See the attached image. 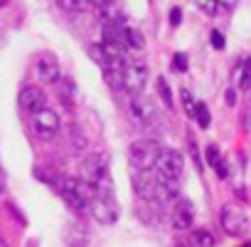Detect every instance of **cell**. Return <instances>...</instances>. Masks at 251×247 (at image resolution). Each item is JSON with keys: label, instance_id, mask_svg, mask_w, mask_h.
Listing matches in <instances>:
<instances>
[{"label": "cell", "instance_id": "obj_20", "mask_svg": "<svg viewBox=\"0 0 251 247\" xmlns=\"http://www.w3.org/2000/svg\"><path fill=\"white\" fill-rule=\"evenodd\" d=\"M195 119H197V124L202 129H207L209 126V109H207V104H197V111H195Z\"/></svg>", "mask_w": 251, "mask_h": 247}, {"label": "cell", "instance_id": "obj_18", "mask_svg": "<svg viewBox=\"0 0 251 247\" xmlns=\"http://www.w3.org/2000/svg\"><path fill=\"white\" fill-rule=\"evenodd\" d=\"M158 92H160V99L165 101V106H168V109H173V94H170V87H168L165 77H160V79H158Z\"/></svg>", "mask_w": 251, "mask_h": 247}, {"label": "cell", "instance_id": "obj_4", "mask_svg": "<svg viewBox=\"0 0 251 247\" xmlns=\"http://www.w3.org/2000/svg\"><path fill=\"white\" fill-rule=\"evenodd\" d=\"M128 114H131V119L138 124V126H143V129H153L155 124H160V116H158L155 101H153L151 96H143V94H138V96L131 99V104H128Z\"/></svg>", "mask_w": 251, "mask_h": 247}, {"label": "cell", "instance_id": "obj_21", "mask_svg": "<svg viewBox=\"0 0 251 247\" xmlns=\"http://www.w3.org/2000/svg\"><path fill=\"white\" fill-rule=\"evenodd\" d=\"M204 154H207V163L217 171V168H219V163H222V154H219V149H217V146H207V151H204Z\"/></svg>", "mask_w": 251, "mask_h": 247}, {"label": "cell", "instance_id": "obj_24", "mask_svg": "<svg viewBox=\"0 0 251 247\" xmlns=\"http://www.w3.org/2000/svg\"><path fill=\"white\" fill-rule=\"evenodd\" d=\"M195 3H197L207 15H217V10H219V8H217V0H195Z\"/></svg>", "mask_w": 251, "mask_h": 247}, {"label": "cell", "instance_id": "obj_31", "mask_svg": "<svg viewBox=\"0 0 251 247\" xmlns=\"http://www.w3.org/2000/svg\"><path fill=\"white\" fill-rule=\"evenodd\" d=\"M226 104H229V106H234V104H236V94H234V89H229V92H226Z\"/></svg>", "mask_w": 251, "mask_h": 247}, {"label": "cell", "instance_id": "obj_3", "mask_svg": "<svg viewBox=\"0 0 251 247\" xmlns=\"http://www.w3.org/2000/svg\"><path fill=\"white\" fill-rule=\"evenodd\" d=\"M163 181H170V183H177L182 171H185V158L180 151L175 149H160V156L155 161V168H153Z\"/></svg>", "mask_w": 251, "mask_h": 247}, {"label": "cell", "instance_id": "obj_35", "mask_svg": "<svg viewBox=\"0 0 251 247\" xmlns=\"http://www.w3.org/2000/svg\"><path fill=\"white\" fill-rule=\"evenodd\" d=\"M177 247H190V245H177Z\"/></svg>", "mask_w": 251, "mask_h": 247}, {"label": "cell", "instance_id": "obj_12", "mask_svg": "<svg viewBox=\"0 0 251 247\" xmlns=\"http://www.w3.org/2000/svg\"><path fill=\"white\" fill-rule=\"evenodd\" d=\"M138 217L143 220V222H148V225H158L160 220H163V205H158V203H148V200H141V205H138Z\"/></svg>", "mask_w": 251, "mask_h": 247}, {"label": "cell", "instance_id": "obj_13", "mask_svg": "<svg viewBox=\"0 0 251 247\" xmlns=\"http://www.w3.org/2000/svg\"><path fill=\"white\" fill-rule=\"evenodd\" d=\"M86 242H89L86 227L79 225V222H72V225L67 227V245H69V247H86Z\"/></svg>", "mask_w": 251, "mask_h": 247}, {"label": "cell", "instance_id": "obj_1", "mask_svg": "<svg viewBox=\"0 0 251 247\" xmlns=\"http://www.w3.org/2000/svg\"><path fill=\"white\" fill-rule=\"evenodd\" d=\"M59 195L64 198V203L72 208V210H76V213H81V210H86L89 208V200H91V190H89V185L81 181V178H74V176H64L62 181H59Z\"/></svg>", "mask_w": 251, "mask_h": 247}, {"label": "cell", "instance_id": "obj_10", "mask_svg": "<svg viewBox=\"0 0 251 247\" xmlns=\"http://www.w3.org/2000/svg\"><path fill=\"white\" fill-rule=\"evenodd\" d=\"M35 74H37L40 82H45V84L59 82V79H62V69H59L57 57L50 55V52H42V55L37 57V62H35Z\"/></svg>", "mask_w": 251, "mask_h": 247}, {"label": "cell", "instance_id": "obj_34", "mask_svg": "<svg viewBox=\"0 0 251 247\" xmlns=\"http://www.w3.org/2000/svg\"><path fill=\"white\" fill-rule=\"evenodd\" d=\"M8 5V0H0V8H5Z\"/></svg>", "mask_w": 251, "mask_h": 247}, {"label": "cell", "instance_id": "obj_33", "mask_svg": "<svg viewBox=\"0 0 251 247\" xmlns=\"http://www.w3.org/2000/svg\"><path fill=\"white\" fill-rule=\"evenodd\" d=\"M0 247H8V242H5L3 237H0Z\"/></svg>", "mask_w": 251, "mask_h": 247}, {"label": "cell", "instance_id": "obj_23", "mask_svg": "<svg viewBox=\"0 0 251 247\" xmlns=\"http://www.w3.org/2000/svg\"><path fill=\"white\" fill-rule=\"evenodd\" d=\"M89 55H91V60H96L101 67L108 62V57L103 55V50H101V45H89Z\"/></svg>", "mask_w": 251, "mask_h": 247}, {"label": "cell", "instance_id": "obj_25", "mask_svg": "<svg viewBox=\"0 0 251 247\" xmlns=\"http://www.w3.org/2000/svg\"><path fill=\"white\" fill-rule=\"evenodd\" d=\"M173 69H175V72H187V57H185L182 52H177V55L173 57Z\"/></svg>", "mask_w": 251, "mask_h": 247}, {"label": "cell", "instance_id": "obj_14", "mask_svg": "<svg viewBox=\"0 0 251 247\" xmlns=\"http://www.w3.org/2000/svg\"><path fill=\"white\" fill-rule=\"evenodd\" d=\"M74 96H76V87H74V79L69 77H62L59 79V99L67 109H74Z\"/></svg>", "mask_w": 251, "mask_h": 247}, {"label": "cell", "instance_id": "obj_2", "mask_svg": "<svg viewBox=\"0 0 251 247\" xmlns=\"http://www.w3.org/2000/svg\"><path fill=\"white\" fill-rule=\"evenodd\" d=\"M158 156H160V146H158L155 139L133 141L131 149H128V161H131L133 171H153Z\"/></svg>", "mask_w": 251, "mask_h": 247}, {"label": "cell", "instance_id": "obj_28", "mask_svg": "<svg viewBox=\"0 0 251 247\" xmlns=\"http://www.w3.org/2000/svg\"><path fill=\"white\" fill-rule=\"evenodd\" d=\"M180 23H182V10H180V8H173V10H170V25L177 28Z\"/></svg>", "mask_w": 251, "mask_h": 247}, {"label": "cell", "instance_id": "obj_5", "mask_svg": "<svg viewBox=\"0 0 251 247\" xmlns=\"http://www.w3.org/2000/svg\"><path fill=\"white\" fill-rule=\"evenodd\" d=\"M30 126H32V131H35L37 139H54L57 131H59V126H62V121H59V114L54 109L45 106L42 111H37V114L30 116Z\"/></svg>", "mask_w": 251, "mask_h": 247}, {"label": "cell", "instance_id": "obj_29", "mask_svg": "<svg viewBox=\"0 0 251 247\" xmlns=\"http://www.w3.org/2000/svg\"><path fill=\"white\" fill-rule=\"evenodd\" d=\"M236 3L239 0H217V8L219 10H231V8H236Z\"/></svg>", "mask_w": 251, "mask_h": 247}, {"label": "cell", "instance_id": "obj_27", "mask_svg": "<svg viewBox=\"0 0 251 247\" xmlns=\"http://www.w3.org/2000/svg\"><path fill=\"white\" fill-rule=\"evenodd\" d=\"M209 42H212V47H214V50H222V47H224V35H222L219 30H212Z\"/></svg>", "mask_w": 251, "mask_h": 247}, {"label": "cell", "instance_id": "obj_30", "mask_svg": "<svg viewBox=\"0 0 251 247\" xmlns=\"http://www.w3.org/2000/svg\"><path fill=\"white\" fill-rule=\"evenodd\" d=\"M86 3H91L96 10H101V8H106V5H111L113 0H86Z\"/></svg>", "mask_w": 251, "mask_h": 247}, {"label": "cell", "instance_id": "obj_19", "mask_svg": "<svg viewBox=\"0 0 251 247\" xmlns=\"http://www.w3.org/2000/svg\"><path fill=\"white\" fill-rule=\"evenodd\" d=\"M69 134H72V146H74L76 151H84V149H86V136L81 134V129H79V126H72Z\"/></svg>", "mask_w": 251, "mask_h": 247}, {"label": "cell", "instance_id": "obj_22", "mask_svg": "<svg viewBox=\"0 0 251 247\" xmlns=\"http://www.w3.org/2000/svg\"><path fill=\"white\" fill-rule=\"evenodd\" d=\"M182 104H185V111H187V116H190V119H195L197 104H195V99H192V94H190L187 89H182Z\"/></svg>", "mask_w": 251, "mask_h": 247}, {"label": "cell", "instance_id": "obj_11", "mask_svg": "<svg viewBox=\"0 0 251 247\" xmlns=\"http://www.w3.org/2000/svg\"><path fill=\"white\" fill-rule=\"evenodd\" d=\"M47 106V94L40 89V87H35V84H30V87H25L23 92H20V109L25 111V114H37V111H42Z\"/></svg>", "mask_w": 251, "mask_h": 247}, {"label": "cell", "instance_id": "obj_17", "mask_svg": "<svg viewBox=\"0 0 251 247\" xmlns=\"http://www.w3.org/2000/svg\"><path fill=\"white\" fill-rule=\"evenodd\" d=\"M59 3V8L64 10V13H69V15H79V13H84V8L89 5L86 0H57Z\"/></svg>", "mask_w": 251, "mask_h": 247}, {"label": "cell", "instance_id": "obj_7", "mask_svg": "<svg viewBox=\"0 0 251 247\" xmlns=\"http://www.w3.org/2000/svg\"><path fill=\"white\" fill-rule=\"evenodd\" d=\"M146 82H148V67H146L143 62L126 64V69H123V89H126V92L133 94V96H138V94L143 92Z\"/></svg>", "mask_w": 251, "mask_h": 247}, {"label": "cell", "instance_id": "obj_6", "mask_svg": "<svg viewBox=\"0 0 251 247\" xmlns=\"http://www.w3.org/2000/svg\"><path fill=\"white\" fill-rule=\"evenodd\" d=\"M219 220H222V230H224L229 237H241V235H246V230H249V217H246V213H244L241 208H236V205H224Z\"/></svg>", "mask_w": 251, "mask_h": 247}, {"label": "cell", "instance_id": "obj_15", "mask_svg": "<svg viewBox=\"0 0 251 247\" xmlns=\"http://www.w3.org/2000/svg\"><path fill=\"white\" fill-rule=\"evenodd\" d=\"M123 42L128 45L131 50H143L146 47V37L136 28H123Z\"/></svg>", "mask_w": 251, "mask_h": 247}, {"label": "cell", "instance_id": "obj_9", "mask_svg": "<svg viewBox=\"0 0 251 247\" xmlns=\"http://www.w3.org/2000/svg\"><path fill=\"white\" fill-rule=\"evenodd\" d=\"M170 222L175 230H190L195 222V205L187 198H177L170 210Z\"/></svg>", "mask_w": 251, "mask_h": 247}, {"label": "cell", "instance_id": "obj_16", "mask_svg": "<svg viewBox=\"0 0 251 247\" xmlns=\"http://www.w3.org/2000/svg\"><path fill=\"white\" fill-rule=\"evenodd\" d=\"M190 247H214V235L209 230H195L190 235Z\"/></svg>", "mask_w": 251, "mask_h": 247}, {"label": "cell", "instance_id": "obj_8", "mask_svg": "<svg viewBox=\"0 0 251 247\" xmlns=\"http://www.w3.org/2000/svg\"><path fill=\"white\" fill-rule=\"evenodd\" d=\"M89 210H91L94 220L101 222V225H113L118 220V203H116V198H91L89 200Z\"/></svg>", "mask_w": 251, "mask_h": 247}, {"label": "cell", "instance_id": "obj_32", "mask_svg": "<svg viewBox=\"0 0 251 247\" xmlns=\"http://www.w3.org/2000/svg\"><path fill=\"white\" fill-rule=\"evenodd\" d=\"M3 190H5V171L0 168V193H3Z\"/></svg>", "mask_w": 251, "mask_h": 247}, {"label": "cell", "instance_id": "obj_26", "mask_svg": "<svg viewBox=\"0 0 251 247\" xmlns=\"http://www.w3.org/2000/svg\"><path fill=\"white\" fill-rule=\"evenodd\" d=\"M249 82H251V57L244 62V67H241V79H239V84L241 87H249Z\"/></svg>", "mask_w": 251, "mask_h": 247}]
</instances>
